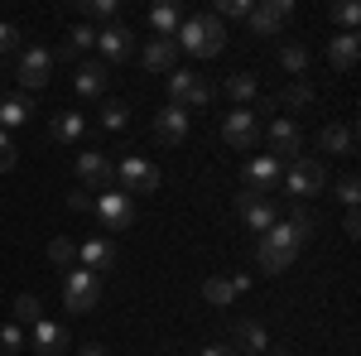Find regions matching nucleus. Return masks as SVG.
I'll return each instance as SVG.
<instances>
[{"instance_id": "1a4fd4ad", "label": "nucleus", "mask_w": 361, "mask_h": 356, "mask_svg": "<svg viewBox=\"0 0 361 356\" xmlns=\"http://www.w3.org/2000/svg\"><path fill=\"white\" fill-rule=\"evenodd\" d=\"M169 97H173V106H207L212 102V82H202L188 68H173L169 73Z\"/></svg>"}, {"instance_id": "cd10ccee", "label": "nucleus", "mask_w": 361, "mask_h": 356, "mask_svg": "<svg viewBox=\"0 0 361 356\" xmlns=\"http://www.w3.org/2000/svg\"><path fill=\"white\" fill-rule=\"evenodd\" d=\"M226 97H231L236 106L255 102V97H260V82H255V73H231V78H226Z\"/></svg>"}, {"instance_id": "dca6fc26", "label": "nucleus", "mask_w": 361, "mask_h": 356, "mask_svg": "<svg viewBox=\"0 0 361 356\" xmlns=\"http://www.w3.org/2000/svg\"><path fill=\"white\" fill-rule=\"evenodd\" d=\"M188 125H193V121H188V111L169 102V106L154 116V125H149V130H154V140H159V145H169V149H173V145H183V140H188Z\"/></svg>"}, {"instance_id": "a18cd8bd", "label": "nucleus", "mask_w": 361, "mask_h": 356, "mask_svg": "<svg viewBox=\"0 0 361 356\" xmlns=\"http://www.w3.org/2000/svg\"><path fill=\"white\" fill-rule=\"evenodd\" d=\"M202 356H236L231 342H212V347H202Z\"/></svg>"}, {"instance_id": "0eeeda50", "label": "nucleus", "mask_w": 361, "mask_h": 356, "mask_svg": "<svg viewBox=\"0 0 361 356\" xmlns=\"http://www.w3.org/2000/svg\"><path fill=\"white\" fill-rule=\"evenodd\" d=\"M78 188H87V192L116 188V164L102 149H82V154H78Z\"/></svg>"}, {"instance_id": "4be33fe9", "label": "nucleus", "mask_w": 361, "mask_h": 356, "mask_svg": "<svg viewBox=\"0 0 361 356\" xmlns=\"http://www.w3.org/2000/svg\"><path fill=\"white\" fill-rule=\"evenodd\" d=\"M361 58V34H337V39H328V63H333L337 73H352Z\"/></svg>"}, {"instance_id": "39448f33", "label": "nucleus", "mask_w": 361, "mask_h": 356, "mask_svg": "<svg viewBox=\"0 0 361 356\" xmlns=\"http://www.w3.org/2000/svg\"><path fill=\"white\" fill-rule=\"evenodd\" d=\"M164 183V173H159V164H149V159H140V154H126L121 164H116V188L126 192H154Z\"/></svg>"}, {"instance_id": "5701e85b", "label": "nucleus", "mask_w": 361, "mask_h": 356, "mask_svg": "<svg viewBox=\"0 0 361 356\" xmlns=\"http://www.w3.org/2000/svg\"><path fill=\"white\" fill-rule=\"evenodd\" d=\"M140 63H145L149 73H173V63H178V44H173V39H149L145 54H140Z\"/></svg>"}, {"instance_id": "423d86ee", "label": "nucleus", "mask_w": 361, "mask_h": 356, "mask_svg": "<svg viewBox=\"0 0 361 356\" xmlns=\"http://www.w3.org/2000/svg\"><path fill=\"white\" fill-rule=\"evenodd\" d=\"M49 73H54V49H44V44H25L20 58H15V82L29 87V92H39V87L49 82Z\"/></svg>"}, {"instance_id": "c756f323", "label": "nucleus", "mask_w": 361, "mask_h": 356, "mask_svg": "<svg viewBox=\"0 0 361 356\" xmlns=\"http://www.w3.org/2000/svg\"><path fill=\"white\" fill-rule=\"evenodd\" d=\"M279 63H284L289 78H304L308 73V49L304 44H284V49H279Z\"/></svg>"}, {"instance_id": "6e6552de", "label": "nucleus", "mask_w": 361, "mask_h": 356, "mask_svg": "<svg viewBox=\"0 0 361 356\" xmlns=\"http://www.w3.org/2000/svg\"><path fill=\"white\" fill-rule=\"evenodd\" d=\"M323 183H328V164L323 159H294L284 168V188L294 197H313V192H323Z\"/></svg>"}, {"instance_id": "bb28decb", "label": "nucleus", "mask_w": 361, "mask_h": 356, "mask_svg": "<svg viewBox=\"0 0 361 356\" xmlns=\"http://www.w3.org/2000/svg\"><path fill=\"white\" fill-rule=\"evenodd\" d=\"M178 25H183V10H178V5H154V10H149V29H154V39H173V34H178Z\"/></svg>"}, {"instance_id": "a211bd4d", "label": "nucleus", "mask_w": 361, "mask_h": 356, "mask_svg": "<svg viewBox=\"0 0 361 356\" xmlns=\"http://www.w3.org/2000/svg\"><path fill=\"white\" fill-rule=\"evenodd\" d=\"M236 212H241V217H246V226L250 231H260V236H265V231H270V226H275V202H265V197H255V192H236Z\"/></svg>"}, {"instance_id": "72a5a7b5", "label": "nucleus", "mask_w": 361, "mask_h": 356, "mask_svg": "<svg viewBox=\"0 0 361 356\" xmlns=\"http://www.w3.org/2000/svg\"><path fill=\"white\" fill-rule=\"evenodd\" d=\"M328 15H333V25H342V34H357L361 5H352V0H342V5H333V10H328Z\"/></svg>"}, {"instance_id": "4c0bfd02", "label": "nucleus", "mask_w": 361, "mask_h": 356, "mask_svg": "<svg viewBox=\"0 0 361 356\" xmlns=\"http://www.w3.org/2000/svg\"><path fill=\"white\" fill-rule=\"evenodd\" d=\"M20 44H25V29L0 20V54H20Z\"/></svg>"}, {"instance_id": "e433bc0d", "label": "nucleus", "mask_w": 361, "mask_h": 356, "mask_svg": "<svg viewBox=\"0 0 361 356\" xmlns=\"http://www.w3.org/2000/svg\"><path fill=\"white\" fill-rule=\"evenodd\" d=\"M284 226H289V231H294V241H299V246H304L308 236H313V217H308L304 207H294V212H289V221H284Z\"/></svg>"}, {"instance_id": "f704fd0d", "label": "nucleus", "mask_w": 361, "mask_h": 356, "mask_svg": "<svg viewBox=\"0 0 361 356\" xmlns=\"http://www.w3.org/2000/svg\"><path fill=\"white\" fill-rule=\"evenodd\" d=\"M102 125H106V130H126V125H130L126 102H102Z\"/></svg>"}, {"instance_id": "473e14b6", "label": "nucleus", "mask_w": 361, "mask_h": 356, "mask_svg": "<svg viewBox=\"0 0 361 356\" xmlns=\"http://www.w3.org/2000/svg\"><path fill=\"white\" fill-rule=\"evenodd\" d=\"M63 44H68L73 54H82V49H97V25H73Z\"/></svg>"}, {"instance_id": "2f4dec72", "label": "nucleus", "mask_w": 361, "mask_h": 356, "mask_svg": "<svg viewBox=\"0 0 361 356\" xmlns=\"http://www.w3.org/2000/svg\"><path fill=\"white\" fill-rule=\"evenodd\" d=\"M279 102H284V106H289V111H304L308 102H313V87H308L304 78H294V82L284 87V97H279Z\"/></svg>"}, {"instance_id": "c03bdc74", "label": "nucleus", "mask_w": 361, "mask_h": 356, "mask_svg": "<svg viewBox=\"0 0 361 356\" xmlns=\"http://www.w3.org/2000/svg\"><path fill=\"white\" fill-rule=\"evenodd\" d=\"M342 231H347L352 241H357V236H361V217H357V207H347V221H342Z\"/></svg>"}, {"instance_id": "7c9ffc66", "label": "nucleus", "mask_w": 361, "mask_h": 356, "mask_svg": "<svg viewBox=\"0 0 361 356\" xmlns=\"http://www.w3.org/2000/svg\"><path fill=\"white\" fill-rule=\"evenodd\" d=\"M49 260H54L58 270H73V265H78V241H68V236L49 241Z\"/></svg>"}, {"instance_id": "393cba45", "label": "nucleus", "mask_w": 361, "mask_h": 356, "mask_svg": "<svg viewBox=\"0 0 361 356\" xmlns=\"http://www.w3.org/2000/svg\"><path fill=\"white\" fill-rule=\"evenodd\" d=\"M49 135H54L58 145L82 140V135H87V116H82V111H58L54 121H49Z\"/></svg>"}, {"instance_id": "c9c22d12", "label": "nucleus", "mask_w": 361, "mask_h": 356, "mask_svg": "<svg viewBox=\"0 0 361 356\" xmlns=\"http://www.w3.org/2000/svg\"><path fill=\"white\" fill-rule=\"evenodd\" d=\"M20 347H29L25 328H20V323H5V328H0V356H15Z\"/></svg>"}, {"instance_id": "c85d7f7f", "label": "nucleus", "mask_w": 361, "mask_h": 356, "mask_svg": "<svg viewBox=\"0 0 361 356\" xmlns=\"http://www.w3.org/2000/svg\"><path fill=\"white\" fill-rule=\"evenodd\" d=\"M39 318H44V299H39V294H20V299H15V323H20V328H34Z\"/></svg>"}, {"instance_id": "f257e3e1", "label": "nucleus", "mask_w": 361, "mask_h": 356, "mask_svg": "<svg viewBox=\"0 0 361 356\" xmlns=\"http://www.w3.org/2000/svg\"><path fill=\"white\" fill-rule=\"evenodd\" d=\"M173 44L178 49H188L193 58H217L226 49V25L207 10V15H193V20H183L178 34H173Z\"/></svg>"}, {"instance_id": "aec40b11", "label": "nucleus", "mask_w": 361, "mask_h": 356, "mask_svg": "<svg viewBox=\"0 0 361 356\" xmlns=\"http://www.w3.org/2000/svg\"><path fill=\"white\" fill-rule=\"evenodd\" d=\"M231 347H236V352H250V356H265L270 352V332L260 328L255 318H241V323L231 328Z\"/></svg>"}, {"instance_id": "a878e982", "label": "nucleus", "mask_w": 361, "mask_h": 356, "mask_svg": "<svg viewBox=\"0 0 361 356\" xmlns=\"http://www.w3.org/2000/svg\"><path fill=\"white\" fill-rule=\"evenodd\" d=\"M29 116H34V102H29V97H20V92L5 97V102H0V130H20Z\"/></svg>"}, {"instance_id": "ea45409f", "label": "nucleus", "mask_w": 361, "mask_h": 356, "mask_svg": "<svg viewBox=\"0 0 361 356\" xmlns=\"http://www.w3.org/2000/svg\"><path fill=\"white\" fill-rule=\"evenodd\" d=\"M337 202H347V207H357V202H361V183H357V173L337 178Z\"/></svg>"}, {"instance_id": "7ed1b4c3", "label": "nucleus", "mask_w": 361, "mask_h": 356, "mask_svg": "<svg viewBox=\"0 0 361 356\" xmlns=\"http://www.w3.org/2000/svg\"><path fill=\"white\" fill-rule=\"evenodd\" d=\"M102 303V274H92V270H68L63 274V308L68 313H92Z\"/></svg>"}, {"instance_id": "37998d69", "label": "nucleus", "mask_w": 361, "mask_h": 356, "mask_svg": "<svg viewBox=\"0 0 361 356\" xmlns=\"http://www.w3.org/2000/svg\"><path fill=\"white\" fill-rule=\"evenodd\" d=\"M68 207H73V212H92V192L73 188V192H68Z\"/></svg>"}, {"instance_id": "2eb2a0df", "label": "nucleus", "mask_w": 361, "mask_h": 356, "mask_svg": "<svg viewBox=\"0 0 361 356\" xmlns=\"http://www.w3.org/2000/svg\"><path fill=\"white\" fill-rule=\"evenodd\" d=\"M29 347L39 356H63L68 347H73V337H68V328L63 323H54V318H39L34 328H29Z\"/></svg>"}, {"instance_id": "ddd939ff", "label": "nucleus", "mask_w": 361, "mask_h": 356, "mask_svg": "<svg viewBox=\"0 0 361 356\" xmlns=\"http://www.w3.org/2000/svg\"><path fill=\"white\" fill-rule=\"evenodd\" d=\"M241 178H246V188L260 197V192L284 188V164H279L275 154H255V159L246 164V173H241Z\"/></svg>"}, {"instance_id": "9b49d317", "label": "nucleus", "mask_w": 361, "mask_h": 356, "mask_svg": "<svg viewBox=\"0 0 361 356\" xmlns=\"http://www.w3.org/2000/svg\"><path fill=\"white\" fill-rule=\"evenodd\" d=\"M289 15H294V0H265V5H250L246 25H250V34H260V39H275Z\"/></svg>"}, {"instance_id": "f03ea898", "label": "nucleus", "mask_w": 361, "mask_h": 356, "mask_svg": "<svg viewBox=\"0 0 361 356\" xmlns=\"http://www.w3.org/2000/svg\"><path fill=\"white\" fill-rule=\"evenodd\" d=\"M294 255H299V241H294V231H289L284 221H275V226L255 241V260H260V270H265V274L294 270Z\"/></svg>"}, {"instance_id": "58836bf2", "label": "nucleus", "mask_w": 361, "mask_h": 356, "mask_svg": "<svg viewBox=\"0 0 361 356\" xmlns=\"http://www.w3.org/2000/svg\"><path fill=\"white\" fill-rule=\"evenodd\" d=\"M217 20H246L250 15V0H217V10H212Z\"/></svg>"}, {"instance_id": "9d476101", "label": "nucleus", "mask_w": 361, "mask_h": 356, "mask_svg": "<svg viewBox=\"0 0 361 356\" xmlns=\"http://www.w3.org/2000/svg\"><path fill=\"white\" fill-rule=\"evenodd\" d=\"M222 140L231 149H255V140H260V121L250 116V106H231L222 116Z\"/></svg>"}, {"instance_id": "49530a36", "label": "nucleus", "mask_w": 361, "mask_h": 356, "mask_svg": "<svg viewBox=\"0 0 361 356\" xmlns=\"http://www.w3.org/2000/svg\"><path fill=\"white\" fill-rule=\"evenodd\" d=\"M78 356H106V347H102V342H87V347H82Z\"/></svg>"}, {"instance_id": "b1692460", "label": "nucleus", "mask_w": 361, "mask_h": 356, "mask_svg": "<svg viewBox=\"0 0 361 356\" xmlns=\"http://www.w3.org/2000/svg\"><path fill=\"white\" fill-rule=\"evenodd\" d=\"M318 149L323 154H357V130L352 125H323L318 130Z\"/></svg>"}, {"instance_id": "a19ab883", "label": "nucleus", "mask_w": 361, "mask_h": 356, "mask_svg": "<svg viewBox=\"0 0 361 356\" xmlns=\"http://www.w3.org/2000/svg\"><path fill=\"white\" fill-rule=\"evenodd\" d=\"M82 15H87V20H111L116 0H82Z\"/></svg>"}, {"instance_id": "f8f14e48", "label": "nucleus", "mask_w": 361, "mask_h": 356, "mask_svg": "<svg viewBox=\"0 0 361 356\" xmlns=\"http://www.w3.org/2000/svg\"><path fill=\"white\" fill-rule=\"evenodd\" d=\"M265 145H270V154H275L279 164L289 159H299V149H304V130L289 121V116H279V121H270V130H265Z\"/></svg>"}, {"instance_id": "f3484780", "label": "nucleus", "mask_w": 361, "mask_h": 356, "mask_svg": "<svg viewBox=\"0 0 361 356\" xmlns=\"http://www.w3.org/2000/svg\"><path fill=\"white\" fill-rule=\"evenodd\" d=\"M246 289H250V274H212L202 284V299L212 303V308H231V299L246 294Z\"/></svg>"}, {"instance_id": "20e7f679", "label": "nucleus", "mask_w": 361, "mask_h": 356, "mask_svg": "<svg viewBox=\"0 0 361 356\" xmlns=\"http://www.w3.org/2000/svg\"><path fill=\"white\" fill-rule=\"evenodd\" d=\"M92 212H97V221H102V231H130V226H135V202H130L121 188L97 192V197H92Z\"/></svg>"}, {"instance_id": "79ce46f5", "label": "nucleus", "mask_w": 361, "mask_h": 356, "mask_svg": "<svg viewBox=\"0 0 361 356\" xmlns=\"http://www.w3.org/2000/svg\"><path fill=\"white\" fill-rule=\"evenodd\" d=\"M15 168V145H10V135L0 130V173H10Z\"/></svg>"}, {"instance_id": "412c9836", "label": "nucleus", "mask_w": 361, "mask_h": 356, "mask_svg": "<svg viewBox=\"0 0 361 356\" xmlns=\"http://www.w3.org/2000/svg\"><path fill=\"white\" fill-rule=\"evenodd\" d=\"M78 260H82V270L106 274L116 265V246H111V241H102V236H87L82 246H78Z\"/></svg>"}, {"instance_id": "4468645a", "label": "nucleus", "mask_w": 361, "mask_h": 356, "mask_svg": "<svg viewBox=\"0 0 361 356\" xmlns=\"http://www.w3.org/2000/svg\"><path fill=\"white\" fill-rule=\"evenodd\" d=\"M97 49H102V63H126V58H135V29L102 25L97 29Z\"/></svg>"}, {"instance_id": "6ab92c4d", "label": "nucleus", "mask_w": 361, "mask_h": 356, "mask_svg": "<svg viewBox=\"0 0 361 356\" xmlns=\"http://www.w3.org/2000/svg\"><path fill=\"white\" fill-rule=\"evenodd\" d=\"M106 82H111V73H106V63H102V58H87V63H78V78H73L78 97L97 102V97L106 92Z\"/></svg>"}]
</instances>
